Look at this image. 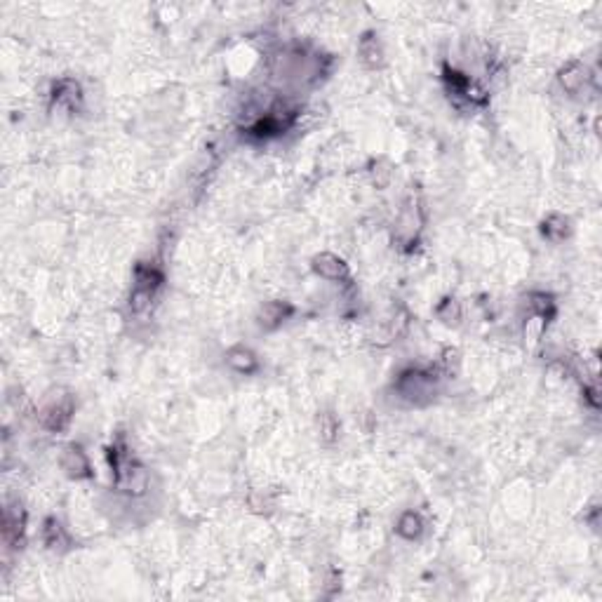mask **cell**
<instances>
[{
  "mask_svg": "<svg viewBox=\"0 0 602 602\" xmlns=\"http://www.w3.org/2000/svg\"><path fill=\"white\" fill-rule=\"evenodd\" d=\"M398 391L403 398H410V400H419L421 395H431L433 391V377L426 374V372H405L398 381Z\"/></svg>",
  "mask_w": 602,
  "mask_h": 602,
  "instance_id": "cell-1",
  "label": "cell"
},
{
  "mask_svg": "<svg viewBox=\"0 0 602 602\" xmlns=\"http://www.w3.org/2000/svg\"><path fill=\"white\" fill-rule=\"evenodd\" d=\"M313 271L325 280H346L348 278V266L346 261L339 259L332 252H323L313 259Z\"/></svg>",
  "mask_w": 602,
  "mask_h": 602,
  "instance_id": "cell-2",
  "label": "cell"
},
{
  "mask_svg": "<svg viewBox=\"0 0 602 602\" xmlns=\"http://www.w3.org/2000/svg\"><path fill=\"white\" fill-rule=\"evenodd\" d=\"M61 468H64L71 478H85V475H90L88 456H85V452L76 445L66 447V452L61 454Z\"/></svg>",
  "mask_w": 602,
  "mask_h": 602,
  "instance_id": "cell-3",
  "label": "cell"
},
{
  "mask_svg": "<svg viewBox=\"0 0 602 602\" xmlns=\"http://www.w3.org/2000/svg\"><path fill=\"white\" fill-rule=\"evenodd\" d=\"M586 80H588V68L579 64V61H572L570 66H565L563 71H560V85H563L567 92H579L586 85Z\"/></svg>",
  "mask_w": 602,
  "mask_h": 602,
  "instance_id": "cell-4",
  "label": "cell"
},
{
  "mask_svg": "<svg viewBox=\"0 0 602 602\" xmlns=\"http://www.w3.org/2000/svg\"><path fill=\"white\" fill-rule=\"evenodd\" d=\"M290 313H292V308L288 306V303L268 301V303H263L261 311H259V323L263 325V328H278Z\"/></svg>",
  "mask_w": 602,
  "mask_h": 602,
  "instance_id": "cell-5",
  "label": "cell"
},
{
  "mask_svg": "<svg viewBox=\"0 0 602 602\" xmlns=\"http://www.w3.org/2000/svg\"><path fill=\"white\" fill-rule=\"evenodd\" d=\"M226 363L233 367L236 372H243V374H250V372L257 370V358L250 348H243V346H236L231 348L226 355Z\"/></svg>",
  "mask_w": 602,
  "mask_h": 602,
  "instance_id": "cell-6",
  "label": "cell"
},
{
  "mask_svg": "<svg viewBox=\"0 0 602 602\" xmlns=\"http://www.w3.org/2000/svg\"><path fill=\"white\" fill-rule=\"evenodd\" d=\"M21 532H24V511H21V506L5 508V539L17 541Z\"/></svg>",
  "mask_w": 602,
  "mask_h": 602,
  "instance_id": "cell-7",
  "label": "cell"
},
{
  "mask_svg": "<svg viewBox=\"0 0 602 602\" xmlns=\"http://www.w3.org/2000/svg\"><path fill=\"white\" fill-rule=\"evenodd\" d=\"M395 530H398V534L403 539H417L423 532V523H421L419 515L410 511V513L400 515L398 527H395Z\"/></svg>",
  "mask_w": 602,
  "mask_h": 602,
  "instance_id": "cell-8",
  "label": "cell"
},
{
  "mask_svg": "<svg viewBox=\"0 0 602 602\" xmlns=\"http://www.w3.org/2000/svg\"><path fill=\"white\" fill-rule=\"evenodd\" d=\"M360 57H363V61L370 68H377V66H381V57H383V52H381V48H379V43H377V38L374 36H367V38H363V43H360Z\"/></svg>",
  "mask_w": 602,
  "mask_h": 602,
  "instance_id": "cell-9",
  "label": "cell"
},
{
  "mask_svg": "<svg viewBox=\"0 0 602 602\" xmlns=\"http://www.w3.org/2000/svg\"><path fill=\"white\" fill-rule=\"evenodd\" d=\"M543 233H546V238L550 240H560L567 236V219L560 214H550L546 223H543Z\"/></svg>",
  "mask_w": 602,
  "mask_h": 602,
  "instance_id": "cell-10",
  "label": "cell"
},
{
  "mask_svg": "<svg viewBox=\"0 0 602 602\" xmlns=\"http://www.w3.org/2000/svg\"><path fill=\"white\" fill-rule=\"evenodd\" d=\"M151 299H153V292L151 290H141V288H134L132 290V297H130V308L134 313H141L151 306Z\"/></svg>",
  "mask_w": 602,
  "mask_h": 602,
  "instance_id": "cell-11",
  "label": "cell"
},
{
  "mask_svg": "<svg viewBox=\"0 0 602 602\" xmlns=\"http://www.w3.org/2000/svg\"><path fill=\"white\" fill-rule=\"evenodd\" d=\"M45 541H48L50 546H59V543H66V534H64V530H61L59 523L50 520L48 527H45Z\"/></svg>",
  "mask_w": 602,
  "mask_h": 602,
  "instance_id": "cell-12",
  "label": "cell"
},
{
  "mask_svg": "<svg viewBox=\"0 0 602 602\" xmlns=\"http://www.w3.org/2000/svg\"><path fill=\"white\" fill-rule=\"evenodd\" d=\"M438 315L445 320V323H454V320L459 318V303L454 299H447L443 306L438 308Z\"/></svg>",
  "mask_w": 602,
  "mask_h": 602,
  "instance_id": "cell-13",
  "label": "cell"
}]
</instances>
